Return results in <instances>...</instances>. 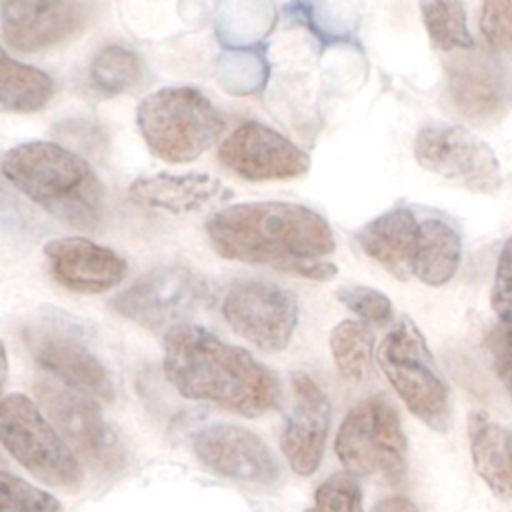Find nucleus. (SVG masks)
I'll list each match as a JSON object with an SVG mask.
<instances>
[{
	"label": "nucleus",
	"mask_w": 512,
	"mask_h": 512,
	"mask_svg": "<svg viewBox=\"0 0 512 512\" xmlns=\"http://www.w3.org/2000/svg\"><path fill=\"white\" fill-rule=\"evenodd\" d=\"M212 248L226 260L266 264L312 280L336 276L324 260L336 248L324 216L294 202H240L224 206L206 222Z\"/></svg>",
	"instance_id": "f257e3e1"
},
{
	"label": "nucleus",
	"mask_w": 512,
	"mask_h": 512,
	"mask_svg": "<svg viewBox=\"0 0 512 512\" xmlns=\"http://www.w3.org/2000/svg\"><path fill=\"white\" fill-rule=\"evenodd\" d=\"M164 374L182 396L246 418L262 416L280 402L274 372L248 350L192 322L164 334Z\"/></svg>",
	"instance_id": "f03ea898"
},
{
	"label": "nucleus",
	"mask_w": 512,
	"mask_h": 512,
	"mask_svg": "<svg viewBox=\"0 0 512 512\" xmlns=\"http://www.w3.org/2000/svg\"><path fill=\"white\" fill-rule=\"evenodd\" d=\"M4 178L62 224L92 232L106 212V194L92 166L76 152L48 140L6 150Z\"/></svg>",
	"instance_id": "7ed1b4c3"
},
{
	"label": "nucleus",
	"mask_w": 512,
	"mask_h": 512,
	"mask_svg": "<svg viewBox=\"0 0 512 512\" xmlns=\"http://www.w3.org/2000/svg\"><path fill=\"white\" fill-rule=\"evenodd\" d=\"M136 124L148 150L170 164L196 160L226 128L212 100L192 86L150 92L136 108Z\"/></svg>",
	"instance_id": "20e7f679"
},
{
	"label": "nucleus",
	"mask_w": 512,
	"mask_h": 512,
	"mask_svg": "<svg viewBox=\"0 0 512 512\" xmlns=\"http://www.w3.org/2000/svg\"><path fill=\"white\" fill-rule=\"evenodd\" d=\"M376 362L406 408L436 432L452 426L450 388L440 374L434 356L408 318L388 330L376 350Z\"/></svg>",
	"instance_id": "39448f33"
},
{
	"label": "nucleus",
	"mask_w": 512,
	"mask_h": 512,
	"mask_svg": "<svg viewBox=\"0 0 512 512\" xmlns=\"http://www.w3.org/2000/svg\"><path fill=\"white\" fill-rule=\"evenodd\" d=\"M334 450L352 476L400 484L408 470V442L396 408L382 394L358 402L342 420Z\"/></svg>",
	"instance_id": "423d86ee"
},
{
	"label": "nucleus",
	"mask_w": 512,
	"mask_h": 512,
	"mask_svg": "<svg viewBox=\"0 0 512 512\" xmlns=\"http://www.w3.org/2000/svg\"><path fill=\"white\" fill-rule=\"evenodd\" d=\"M214 302L216 288L210 278L182 264H164L138 276L112 300V306L152 332H170L190 324V318Z\"/></svg>",
	"instance_id": "0eeeda50"
},
{
	"label": "nucleus",
	"mask_w": 512,
	"mask_h": 512,
	"mask_svg": "<svg viewBox=\"0 0 512 512\" xmlns=\"http://www.w3.org/2000/svg\"><path fill=\"white\" fill-rule=\"evenodd\" d=\"M0 436L6 452L40 482L60 490H76L82 484L76 454L28 396H4Z\"/></svg>",
	"instance_id": "6e6552de"
},
{
	"label": "nucleus",
	"mask_w": 512,
	"mask_h": 512,
	"mask_svg": "<svg viewBox=\"0 0 512 512\" xmlns=\"http://www.w3.org/2000/svg\"><path fill=\"white\" fill-rule=\"evenodd\" d=\"M414 158L424 170L472 192L492 194L502 186L494 150L478 134L458 124H424L414 138Z\"/></svg>",
	"instance_id": "1a4fd4ad"
},
{
	"label": "nucleus",
	"mask_w": 512,
	"mask_h": 512,
	"mask_svg": "<svg viewBox=\"0 0 512 512\" xmlns=\"http://www.w3.org/2000/svg\"><path fill=\"white\" fill-rule=\"evenodd\" d=\"M34 394L70 450L98 472H116L126 462V446L96 402L76 390L38 382Z\"/></svg>",
	"instance_id": "9d476101"
},
{
	"label": "nucleus",
	"mask_w": 512,
	"mask_h": 512,
	"mask_svg": "<svg viewBox=\"0 0 512 512\" xmlns=\"http://www.w3.org/2000/svg\"><path fill=\"white\" fill-rule=\"evenodd\" d=\"M222 316L238 336L258 350L280 352L296 330L298 300L276 282L240 278L226 290Z\"/></svg>",
	"instance_id": "9b49d317"
},
{
	"label": "nucleus",
	"mask_w": 512,
	"mask_h": 512,
	"mask_svg": "<svg viewBox=\"0 0 512 512\" xmlns=\"http://www.w3.org/2000/svg\"><path fill=\"white\" fill-rule=\"evenodd\" d=\"M26 346L38 366L76 390L104 404L114 402V382L106 366L78 334L62 324H36L24 332Z\"/></svg>",
	"instance_id": "f8f14e48"
},
{
	"label": "nucleus",
	"mask_w": 512,
	"mask_h": 512,
	"mask_svg": "<svg viewBox=\"0 0 512 512\" xmlns=\"http://www.w3.org/2000/svg\"><path fill=\"white\" fill-rule=\"evenodd\" d=\"M218 160L244 180H290L308 172L310 156L274 128L250 120L232 130L218 148Z\"/></svg>",
	"instance_id": "ddd939ff"
},
{
	"label": "nucleus",
	"mask_w": 512,
	"mask_h": 512,
	"mask_svg": "<svg viewBox=\"0 0 512 512\" xmlns=\"http://www.w3.org/2000/svg\"><path fill=\"white\" fill-rule=\"evenodd\" d=\"M196 458L212 472L252 486H274L280 464L268 444L252 430L216 422L200 428L192 438Z\"/></svg>",
	"instance_id": "4468645a"
},
{
	"label": "nucleus",
	"mask_w": 512,
	"mask_h": 512,
	"mask_svg": "<svg viewBox=\"0 0 512 512\" xmlns=\"http://www.w3.org/2000/svg\"><path fill=\"white\" fill-rule=\"evenodd\" d=\"M2 38L16 52H40L80 32L94 12L90 2L6 0L2 2Z\"/></svg>",
	"instance_id": "2eb2a0df"
},
{
	"label": "nucleus",
	"mask_w": 512,
	"mask_h": 512,
	"mask_svg": "<svg viewBox=\"0 0 512 512\" xmlns=\"http://www.w3.org/2000/svg\"><path fill=\"white\" fill-rule=\"evenodd\" d=\"M330 416V400L318 382L304 372H294L290 378V408L280 434V448L296 474L310 476L320 466Z\"/></svg>",
	"instance_id": "dca6fc26"
},
{
	"label": "nucleus",
	"mask_w": 512,
	"mask_h": 512,
	"mask_svg": "<svg viewBox=\"0 0 512 512\" xmlns=\"http://www.w3.org/2000/svg\"><path fill=\"white\" fill-rule=\"evenodd\" d=\"M52 278L66 290L98 294L120 284L128 272L126 260L112 248L88 238H54L44 246Z\"/></svg>",
	"instance_id": "f3484780"
},
{
	"label": "nucleus",
	"mask_w": 512,
	"mask_h": 512,
	"mask_svg": "<svg viewBox=\"0 0 512 512\" xmlns=\"http://www.w3.org/2000/svg\"><path fill=\"white\" fill-rule=\"evenodd\" d=\"M508 78L486 54L454 58L448 64V94L454 108L470 120H488L504 108Z\"/></svg>",
	"instance_id": "a211bd4d"
},
{
	"label": "nucleus",
	"mask_w": 512,
	"mask_h": 512,
	"mask_svg": "<svg viewBox=\"0 0 512 512\" xmlns=\"http://www.w3.org/2000/svg\"><path fill=\"white\" fill-rule=\"evenodd\" d=\"M418 238L420 222L408 208H392L356 232V242L362 252L398 280L414 276Z\"/></svg>",
	"instance_id": "6ab92c4d"
},
{
	"label": "nucleus",
	"mask_w": 512,
	"mask_h": 512,
	"mask_svg": "<svg viewBox=\"0 0 512 512\" xmlns=\"http://www.w3.org/2000/svg\"><path fill=\"white\" fill-rule=\"evenodd\" d=\"M130 196L148 208L166 210L170 214H190L228 196L226 186L202 172H158L138 176L130 184Z\"/></svg>",
	"instance_id": "aec40b11"
},
{
	"label": "nucleus",
	"mask_w": 512,
	"mask_h": 512,
	"mask_svg": "<svg viewBox=\"0 0 512 512\" xmlns=\"http://www.w3.org/2000/svg\"><path fill=\"white\" fill-rule=\"evenodd\" d=\"M468 444L478 476L498 498H512V452L508 434L486 414L468 416Z\"/></svg>",
	"instance_id": "412c9836"
},
{
	"label": "nucleus",
	"mask_w": 512,
	"mask_h": 512,
	"mask_svg": "<svg viewBox=\"0 0 512 512\" xmlns=\"http://www.w3.org/2000/svg\"><path fill=\"white\" fill-rule=\"evenodd\" d=\"M462 258L460 234L442 218L420 222L414 276L428 286H444L458 272Z\"/></svg>",
	"instance_id": "4be33fe9"
},
{
	"label": "nucleus",
	"mask_w": 512,
	"mask_h": 512,
	"mask_svg": "<svg viewBox=\"0 0 512 512\" xmlns=\"http://www.w3.org/2000/svg\"><path fill=\"white\" fill-rule=\"evenodd\" d=\"M52 92L54 82L46 72L2 52L0 108L4 112H36L50 100Z\"/></svg>",
	"instance_id": "5701e85b"
},
{
	"label": "nucleus",
	"mask_w": 512,
	"mask_h": 512,
	"mask_svg": "<svg viewBox=\"0 0 512 512\" xmlns=\"http://www.w3.org/2000/svg\"><path fill=\"white\" fill-rule=\"evenodd\" d=\"M374 336L368 324L360 320H342L330 332V352L342 378L360 382L372 362Z\"/></svg>",
	"instance_id": "b1692460"
},
{
	"label": "nucleus",
	"mask_w": 512,
	"mask_h": 512,
	"mask_svg": "<svg viewBox=\"0 0 512 512\" xmlns=\"http://www.w3.org/2000/svg\"><path fill=\"white\" fill-rule=\"evenodd\" d=\"M422 20L432 44L444 52L472 50L474 38L468 30L466 10L460 2H422Z\"/></svg>",
	"instance_id": "393cba45"
},
{
	"label": "nucleus",
	"mask_w": 512,
	"mask_h": 512,
	"mask_svg": "<svg viewBox=\"0 0 512 512\" xmlns=\"http://www.w3.org/2000/svg\"><path fill=\"white\" fill-rule=\"evenodd\" d=\"M142 74V62L130 48L110 44L100 48L90 62L92 84L104 94H120L132 88Z\"/></svg>",
	"instance_id": "a878e982"
},
{
	"label": "nucleus",
	"mask_w": 512,
	"mask_h": 512,
	"mask_svg": "<svg viewBox=\"0 0 512 512\" xmlns=\"http://www.w3.org/2000/svg\"><path fill=\"white\" fill-rule=\"evenodd\" d=\"M266 76H268L266 60L260 54L246 48L240 52L224 54L218 68V78L222 88L240 96L258 92L260 86L266 82Z\"/></svg>",
	"instance_id": "bb28decb"
},
{
	"label": "nucleus",
	"mask_w": 512,
	"mask_h": 512,
	"mask_svg": "<svg viewBox=\"0 0 512 512\" xmlns=\"http://www.w3.org/2000/svg\"><path fill=\"white\" fill-rule=\"evenodd\" d=\"M304 512H364L362 488L350 472L330 474L314 492V504Z\"/></svg>",
	"instance_id": "cd10ccee"
},
{
	"label": "nucleus",
	"mask_w": 512,
	"mask_h": 512,
	"mask_svg": "<svg viewBox=\"0 0 512 512\" xmlns=\"http://www.w3.org/2000/svg\"><path fill=\"white\" fill-rule=\"evenodd\" d=\"M0 494L2 512H62L60 502L52 494L8 470H2L0 474Z\"/></svg>",
	"instance_id": "c85d7f7f"
},
{
	"label": "nucleus",
	"mask_w": 512,
	"mask_h": 512,
	"mask_svg": "<svg viewBox=\"0 0 512 512\" xmlns=\"http://www.w3.org/2000/svg\"><path fill=\"white\" fill-rule=\"evenodd\" d=\"M336 298L352 310L364 324L382 326L392 320V302L390 298L370 286H340L336 290Z\"/></svg>",
	"instance_id": "c756f323"
},
{
	"label": "nucleus",
	"mask_w": 512,
	"mask_h": 512,
	"mask_svg": "<svg viewBox=\"0 0 512 512\" xmlns=\"http://www.w3.org/2000/svg\"><path fill=\"white\" fill-rule=\"evenodd\" d=\"M480 32L492 50H512V2H484Z\"/></svg>",
	"instance_id": "7c9ffc66"
},
{
	"label": "nucleus",
	"mask_w": 512,
	"mask_h": 512,
	"mask_svg": "<svg viewBox=\"0 0 512 512\" xmlns=\"http://www.w3.org/2000/svg\"><path fill=\"white\" fill-rule=\"evenodd\" d=\"M490 300L500 322L512 324V236L504 242L498 254Z\"/></svg>",
	"instance_id": "2f4dec72"
},
{
	"label": "nucleus",
	"mask_w": 512,
	"mask_h": 512,
	"mask_svg": "<svg viewBox=\"0 0 512 512\" xmlns=\"http://www.w3.org/2000/svg\"><path fill=\"white\" fill-rule=\"evenodd\" d=\"M492 368L512 398V324L498 322L486 336Z\"/></svg>",
	"instance_id": "473e14b6"
},
{
	"label": "nucleus",
	"mask_w": 512,
	"mask_h": 512,
	"mask_svg": "<svg viewBox=\"0 0 512 512\" xmlns=\"http://www.w3.org/2000/svg\"><path fill=\"white\" fill-rule=\"evenodd\" d=\"M372 512H418V508L408 498L392 496V498H386V500L378 502Z\"/></svg>",
	"instance_id": "72a5a7b5"
},
{
	"label": "nucleus",
	"mask_w": 512,
	"mask_h": 512,
	"mask_svg": "<svg viewBox=\"0 0 512 512\" xmlns=\"http://www.w3.org/2000/svg\"><path fill=\"white\" fill-rule=\"evenodd\" d=\"M6 376H8V356H6V348H2V386L6 384Z\"/></svg>",
	"instance_id": "f704fd0d"
},
{
	"label": "nucleus",
	"mask_w": 512,
	"mask_h": 512,
	"mask_svg": "<svg viewBox=\"0 0 512 512\" xmlns=\"http://www.w3.org/2000/svg\"><path fill=\"white\" fill-rule=\"evenodd\" d=\"M508 442H510V452H512V430L508 432Z\"/></svg>",
	"instance_id": "c9c22d12"
}]
</instances>
